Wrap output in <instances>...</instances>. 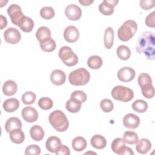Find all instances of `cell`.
Returning <instances> with one entry per match:
<instances>
[{
  "label": "cell",
  "mask_w": 155,
  "mask_h": 155,
  "mask_svg": "<svg viewBox=\"0 0 155 155\" xmlns=\"http://www.w3.org/2000/svg\"><path fill=\"white\" fill-rule=\"evenodd\" d=\"M155 38L154 33L144 31L139 36L136 47L139 54H143L147 59L154 60L155 58Z\"/></svg>",
  "instance_id": "1"
},
{
  "label": "cell",
  "mask_w": 155,
  "mask_h": 155,
  "mask_svg": "<svg viewBox=\"0 0 155 155\" xmlns=\"http://www.w3.org/2000/svg\"><path fill=\"white\" fill-rule=\"evenodd\" d=\"M48 120L51 126L59 132L66 131L69 127V121L67 116L61 110L51 112L49 115Z\"/></svg>",
  "instance_id": "2"
},
{
  "label": "cell",
  "mask_w": 155,
  "mask_h": 155,
  "mask_svg": "<svg viewBox=\"0 0 155 155\" xmlns=\"http://www.w3.org/2000/svg\"><path fill=\"white\" fill-rule=\"evenodd\" d=\"M137 30V23L133 20H127L119 28L117 36L122 41H128L134 36Z\"/></svg>",
  "instance_id": "3"
},
{
  "label": "cell",
  "mask_w": 155,
  "mask_h": 155,
  "mask_svg": "<svg viewBox=\"0 0 155 155\" xmlns=\"http://www.w3.org/2000/svg\"><path fill=\"white\" fill-rule=\"evenodd\" d=\"M90 79V73L84 68H79L72 71L69 76V82L75 86H82L87 84Z\"/></svg>",
  "instance_id": "4"
},
{
  "label": "cell",
  "mask_w": 155,
  "mask_h": 155,
  "mask_svg": "<svg viewBox=\"0 0 155 155\" xmlns=\"http://www.w3.org/2000/svg\"><path fill=\"white\" fill-rule=\"evenodd\" d=\"M111 94L114 99L124 102L130 101L134 97L133 91L131 88L123 85L114 87L111 90Z\"/></svg>",
  "instance_id": "5"
},
{
  "label": "cell",
  "mask_w": 155,
  "mask_h": 155,
  "mask_svg": "<svg viewBox=\"0 0 155 155\" xmlns=\"http://www.w3.org/2000/svg\"><path fill=\"white\" fill-rule=\"evenodd\" d=\"M58 55L62 62L68 67L74 66L78 62V56L73 52L70 47H62L59 51Z\"/></svg>",
  "instance_id": "6"
},
{
  "label": "cell",
  "mask_w": 155,
  "mask_h": 155,
  "mask_svg": "<svg viewBox=\"0 0 155 155\" xmlns=\"http://www.w3.org/2000/svg\"><path fill=\"white\" fill-rule=\"evenodd\" d=\"M7 13L11 19L12 22L19 27L22 24L25 18L21 7L15 4H13L8 7Z\"/></svg>",
  "instance_id": "7"
},
{
  "label": "cell",
  "mask_w": 155,
  "mask_h": 155,
  "mask_svg": "<svg viewBox=\"0 0 155 155\" xmlns=\"http://www.w3.org/2000/svg\"><path fill=\"white\" fill-rule=\"evenodd\" d=\"M4 38L7 42L11 44H16L20 41L21 35L17 28L9 27L4 31Z\"/></svg>",
  "instance_id": "8"
},
{
  "label": "cell",
  "mask_w": 155,
  "mask_h": 155,
  "mask_svg": "<svg viewBox=\"0 0 155 155\" xmlns=\"http://www.w3.org/2000/svg\"><path fill=\"white\" fill-rule=\"evenodd\" d=\"M65 15L71 21H78L82 16V10L76 4H70L65 9Z\"/></svg>",
  "instance_id": "9"
},
{
  "label": "cell",
  "mask_w": 155,
  "mask_h": 155,
  "mask_svg": "<svg viewBox=\"0 0 155 155\" xmlns=\"http://www.w3.org/2000/svg\"><path fill=\"white\" fill-rule=\"evenodd\" d=\"M136 73L134 69L129 67H124L117 72V78L123 82L131 81L135 77Z\"/></svg>",
  "instance_id": "10"
},
{
  "label": "cell",
  "mask_w": 155,
  "mask_h": 155,
  "mask_svg": "<svg viewBox=\"0 0 155 155\" xmlns=\"http://www.w3.org/2000/svg\"><path fill=\"white\" fill-rule=\"evenodd\" d=\"M64 38L69 43L75 42L79 38V31L74 25L68 26L64 31Z\"/></svg>",
  "instance_id": "11"
},
{
  "label": "cell",
  "mask_w": 155,
  "mask_h": 155,
  "mask_svg": "<svg viewBox=\"0 0 155 155\" xmlns=\"http://www.w3.org/2000/svg\"><path fill=\"white\" fill-rule=\"evenodd\" d=\"M124 125L129 129H136L140 124V118L133 113H128L123 118Z\"/></svg>",
  "instance_id": "12"
},
{
  "label": "cell",
  "mask_w": 155,
  "mask_h": 155,
  "mask_svg": "<svg viewBox=\"0 0 155 155\" xmlns=\"http://www.w3.org/2000/svg\"><path fill=\"white\" fill-rule=\"evenodd\" d=\"M22 117L23 119L28 123H33L38 119L37 110L31 107H26L22 110Z\"/></svg>",
  "instance_id": "13"
},
{
  "label": "cell",
  "mask_w": 155,
  "mask_h": 155,
  "mask_svg": "<svg viewBox=\"0 0 155 155\" xmlns=\"http://www.w3.org/2000/svg\"><path fill=\"white\" fill-rule=\"evenodd\" d=\"M51 82L56 85H61L64 84L66 81L65 73L61 70H54L50 74Z\"/></svg>",
  "instance_id": "14"
},
{
  "label": "cell",
  "mask_w": 155,
  "mask_h": 155,
  "mask_svg": "<svg viewBox=\"0 0 155 155\" xmlns=\"http://www.w3.org/2000/svg\"><path fill=\"white\" fill-rule=\"evenodd\" d=\"M62 145L61 139L56 136H51L48 137L45 142L47 150L52 153H56L61 145Z\"/></svg>",
  "instance_id": "15"
},
{
  "label": "cell",
  "mask_w": 155,
  "mask_h": 155,
  "mask_svg": "<svg viewBox=\"0 0 155 155\" xmlns=\"http://www.w3.org/2000/svg\"><path fill=\"white\" fill-rule=\"evenodd\" d=\"M18 90L16 83L12 80L5 81L2 86V92L7 96H12L15 95Z\"/></svg>",
  "instance_id": "16"
},
{
  "label": "cell",
  "mask_w": 155,
  "mask_h": 155,
  "mask_svg": "<svg viewBox=\"0 0 155 155\" xmlns=\"http://www.w3.org/2000/svg\"><path fill=\"white\" fill-rule=\"evenodd\" d=\"M136 143V150L142 154H147L151 148V143L148 139L142 138L139 140H138Z\"/></svg>",
  "instance_id": "17"
},
{
  "label": "cell",
  "mask_w": 155,
  "mask_h": 155,
  "mask_svg": "<svg viewBox=\"0 0 155 155\" xmlns=\"http://www.w3.org/2000/svg\"><path fill=\"white\" fill-rule=\"evenodd\" d=\"M10 138L16 144L22 143L25 139V135L21 128H16L9 132Z\"/></svg>",
  "instance_id": "18"
},
{
  "label": "cell",
  "mask_w": 155,
  "mask_h": 155,
  "mask_svg": "<svg viewBox=\"0 0 155 155\" xmlns=\"http://www.w3.org/2000/svg\"><path fill=\"white\" fill-rule=\"evenodd\" d=\"M2 107L5 111L7 113H12L18 109L19 107V102L16 98H10L4 102Z\"/></svg>",
  "instance_id": "19"
},
{
  "label": "cell",
  "mask_w": 155,
  "mask_h": 155,
  "mask_svg": "<svg viewBox=\"0 0 155 155\" xmlns=\"http://www.w3.org/2000/svg\"><path fill=\"white\" fill-rule=\"evenodd\" d=\"M91 145L93 147L97 150H102L107 145L105 138L101 134H95L92 136L90 140Z\"/></svg>",
  "instance_id": "20"
},
{
  "label": "cell",
  "mask_w": 155,
  "mask_h": 155,
  "mask_svg": "<svg viewBox=\"0 0 155 155\" xmlns=\"http://www.w3.org/2000/svg\"><path fill=\"white\" fill-rule=\"evenodd\" d=\"M30 134L33 140L35 141H41L44 137V131L39 125H35L30 129Z\"/></svg>",
  "instance_id": "21"
},
{
  "label": "cell",
  "mask_w": 155,
  "mask_h": 155,
  "mask_svg": "<svg viewBox=\"0 0 155 155\" xmlns=\"http://www.w3.org/2000/svg\"><path fill=\"white\" fill-rule=\"evenodd\" d=\"M114 33L113 28L110 27H107L105 30L104 37V45L106 48L110 49L113 47L114 42Z\"/></svg>",
  "instance_id": "22"
},
{
  "label": "cell",
  "mask_w": 155,
  "mask_h": 155,
  "mask_svg": "<svg viewBox=\"0 0 155 155\" xmlns=\"http://www.w3.org/2000/svg\"><path fill=\"white\" fill-rule=\"evenodd\" d=\"M82 102L74 98H70L65 104V108L68 111L71 113H76L79 111L81 108Z\"/></svg>",
  "instance_id": "23"
},
{
  "label": "cell",
  "mask_w": 155,
  "mask_h": 155,
  "mask_svg": "<svg viewBox=\"0 0 155 155\" xmlns=\"http://www.w3.org/2000/svg\"><path fill=\"white\" fill-rule=\"evenodd\" d=\"M22 126L20 119L16 117H12L7 119L5 124V129L7 132L9 133L12 130L16 128H21Z\"/></svg>",
  "instance_id": "24"
},
{
  "label": "cell",
  "mask_w": 155,
  "mask_h": 155,
  "mask_svg": "<svg viewBox=\"0 0 155 155\" xmlns=\"http://www.w3.org/2000/svg\"><path fill=\"white\" fill-rule=\"evenodd\" d=\"M114 6L109 2V0L103 1L99 5V12L104 15L110 16L114 12Z\"/></svg>",
  "instance_id": "25"
},
{
  "label": "cell",
  "mask_w": 155,
  "mask_h": 155,
  "mask_svg": "<svg viewBox=\"0 0 155 155\" xmlns=\"http://www.w3.org/2000/svg\"><path fill=\"white\" fill-rule=\"evenodd\" d=\"M87 143L85 138L81 136H78L74 138L71 142V146L76 151H82L87 147Z\"/></svg>",
  "instance_id": "26"
},
{
  "label": "cell",
  "mask_w": 155,
  "mask_h": 155,
  "mask_svg": "<svg viewBox=\"0 0 155 155\" xmlns=\"http://www.w3.org/2000/svg\"><path fill=\"white\" fill-rule=\"evenodd\" d=\"M36 37L39 42H43L51 37L50 30L45 26L40 27L36 31Z\"/></svg>",
  "instance_id": "27"
},
{
  "label": "cell",
  "mask_w": 155,
  "mask_h": 155,
  "mask_svg": "<svg viewBox=\"0 0 155 155\" xmlns=\"http://www.w3.org/2000/svg\"><path fill=\"white\" fill-rule=\"evenodd\" d=\"M103 64L102 59L97 55H93L89 57L87 60V65L89 68L97 70L100 68Z\"/></svg>",
  "instance_id": "28"
},
{
  "label": "cell",
  "mask_w": 155,
  "mask_h": 155,
  "mask_svg": "<svg viewBox=\"0 0 155 155\" xmlns=\"http://www.w3.org/2000/svg\"><path fill=\"white\" fill-rule=\"evenodd\" d=\"M116 54L119 59L123 61H126L131 56V50L128 47L125 45H121L117 47Z\"/></svg>",
  "instance_id": "29"
},
{
  "label": "cell",
  "mask_w": 155,
  "mask_h": 155,
  "mask_svg": "<svg viewBox=\"0 0 155 155\" xmlns=\"http://www.w3.org/2000/svg\"><path fill=\"white\" fill-rule=\"evenodd\" d=\"M39 45L41 50L45 52H51L54 51L56 47L54 40L51 37L47 40L40 42Z\"/></svg>",
  "instance_id": "30"
},
{
  "label": "cell",
  "mask_w": 155,
  "mask_h": 155,
  "mask_svg": "<svg viewBox=\"0 0 155 155\" xmlns=\"http://www.w3.org/2000/svg\"><path fill=\"white\" fill-rule=\"evenodd\" d=\"M123 139L125 143L130 145H134L137 142L139 137L137 134L136 132L133 131H127L124 133Z\"/></svg>",
  "instance_id": "31"
},
{
  "label": "cell",
  "mask_w": 155,
  "mask_h": 155,
  "mask_svg": "<svg viewBox=\"0 0 155 155\" xmlns=\"http://www.w3.org/2000/svg\"><path fill=\"white\" fill-rule=\"evenodd\" d=\"M131 107L134 111L138 113H143L147 111L148 108V104L143 100L137 99L132 104Z\"/></svg>",
  "instance_id": "32"
},
{
  "label": "cell",
  "mask_w": 155,
  "mask_h": 155,
  "mask_svg": "<svg viewBox=\"0 0 155 155\" xmlns=\"http://www.w3.org/2000/svg\"><path fill=\"white\" fill-rule=\"evenodd\" d=\"M125 143L122 138L117 137V138L114 139L113 140V142L111 143V145L112 151L114 153L120 155L122 148L125 146Z\"/></svg>",
  "instance_id": "33"
},
{
  "label": "cell",
  "mask_w": 155,
  "mask_h": 155,
  "mask_svg": "<svg viewBox=\"0 0 155 155\" xmlns=\"http://www.w3.org/2000/svg\"><path fill=\"white\" fill-rule=\"evenodd\" d=\"M141 88L142 95L147 99H151L154 96V88L152 84H147Z\"/></svg>",
  "instance_id": "34"
},
{
  "label": "cell",
  "mask_w": 155,
  "mask_h": 155,
  "mask_svg": "<svg viewBox=\"0 0 155 155\" xmlns=\"http://www.w3.org/2000/svg\"><path fill=\"white\" fill-rule=\"evenodd\" d=\"M33 27H34V22L33 19L31 18L25 16L24 22L19 27L21 30L24 32L29 33L33 30Z\"/></svg>",
  "instance_id": "35"
},
{
  "label": "cell",
  "mask_w": 155,
  "mask_h": 155,
  "mask_svg": "<svg viewBox=\"0 0 155 155\" xmlns=\"http://www.w3.org/2000/svg\"><path fill=\"white\" fill-rule=\"evenodd\" d=\"M54 10L51 7L45 6L42 7L40 10V15L44 19H51L54 16Z\"/></svg>",
  "instance_id": "36"
},
{
  "label": "cell",
  "mask_w": 155,
  "mask_h": 155,
  "mask_svg": "<svg viewBox=\"0 0 155 155\" xmlns=\"http://www.w3.org/2000/svg\"><path fill=\"white\" fill-rule=\"evenodd\" d=\"M38 106L44 110H48L52 108L53 102L51 99L47 97H43L39 99L38 102Z\"/></svg>",
  "instance_id": "37"
},
{
  "label": "cell",
  "mask_w": 155,
  "mask_h": 155,
  "mask_svg": "<svg viewBox=\"0 0 155 155\" xmlns=\"http://www.w3.org/2000/svg\"><path fill=\"white\" fill-rule=\"evenodd\" d=\"M36 96L32 91H26L22 96V101L25 105H31L36 101Z\"/></svg>",
  "instance_id": "38"
},
{
  "label": "cell",
  "mask_w": 155,
  "mask_h": 155,
  "mask_svg": "<svg viewBox=\"0 0 155 155\" xmlns=\"http://www.w3.org/2000/svg\"><path fill=\"white\" fill-rule=\"evenodd\" d=\"M100 107L102 110L105 113H110L114 108L113 102L108 99H104L101 101Z\"/></svg>",
  "instance_id": "39"
},
{
  "label": "cell",
  "mask_w": 155,
  "mask_h": 155,
  "mask_svg": "<svg viewBox=\"0 0 155 155\" xmlns=\"http://www.w3.org/2000/svg\"><path fill=\"white\" fill-rule=\"evenodd\" d=\"M137 82L140 87L147 84H152V79L151 76L145 73H142L139 75L137 78Z\"/></svg>",
  "instance_id": "40"
},
{
  "label": "cell",
  "mask_w": 155,
  "mask_h": 155,
  "mask_svg": "<svg viewBox=\"0 0 155 155\" xmlns=\"http://www.w3.org/2000/svg\"><path fill=\"white\" fill-rule=\"evenodd\" d=\"M41 152V148L35 144L30 145L26 147L25 150V154L26 155H38Z\"/></svg>",
  "instance_id": "41"
},
{
  "label": "cell",
  "mask_w": 155,
  "mask_h": 155,
  "mask_svg": "<svg viewBox=\"0 0 155 155\" xmlns=\"http://www.w3.org/2000/svg\"><path fill=\"white\" fill-rule=\"evenodd\" d=\"M71 98L76 99L83 103L85 102L87 100V94L83 91L76 90L71 94Z\"/></svg>",
  "instance_id": "42"
},
{
  "label": "cell",
  "mask_w": 155,
  "mask_h": 155,
  "mask_svg": "<svg viewBox=\"0 0 155 155\" xmlns=\"http://www.w3.org/2000/svg\"><path fill=\"white\" fill-rule=\"evenodd\" d=\"M140 6L145 10H148L154 7L155 1L154 0H142L139 2Z\"/></svg>",
  "instance_id": "43"
},
{
  "label": "cell",
  "mask_w": 155,
  "mask_h": 155,
  "mask_svg": "<svg viewBox=\"0 0 155 155\" xmlns=\"http://www.w3.org/2000/svg\"><path fill=\"white\" fill-rule=\"evenodd\" d=\"M145 24L151 28L155 27V16H154V11L150 13L145 18Z\"/></svg>",
  "instance_id": "44"
},
{
  "label": "cell",
  "mask_w": 155,
  "mask_h": 155,
  "mask_svg": "<svg viewBox=\"0 0 155 155\" xmlns=\"http://www.w3.org/2000/svg\"><path fill=\"white\" fill-rule=\"evenodd\" d=\"M56 155H70V150L68 147L65 145H61L58 150L56 152Z\"/></svg>",
  "instance_id": "45"
},
{
  "label": "cell",
  "mask_w": 155,
  "mask_h": 155,
  "mask_svg": "<svg viewBox=\"0 0 155 155\" xmlns=\"http://www.w3.org/2000/svg\"><path fill=\"white\" fill-rule=\"evenodd\" d=\"M124 154H128V155H133L134 154V152L133 151V150L131 148H130V147H127V146H125L121 152H120V155H124Z\"/></svg>",
  "instance_id": "46"
},
{
  "label": "cell",
  "mask_w": 155,
  "mask_h": 155,
  "mask_svg": "<svg viewBox=\"0 0 155 155\" xmlns=\"http://www.w3.org/2000/svg\"><path fill=\"white\" fill-rule=\"evenodd\" d=\"M1 30H2L4 28L6 27L7 25V18L3 15H1Z\"/></svg>",
  "instance_id": "47"
},
{
  "label": "cell",
  "mask_w": 155,
  "mask_h": 155,
  "mask_svg": "<svg viewBox=\"0 0 155 155\" xmlns=\"http://www.w3.org/2000/svg\"><path fill=\"white\" fill-rule=\"evenodd\" d=\"M79 2L82 4L84 6H88L91 4L93 2V1H87V0H82V1H79Z\"/></svg>",
  "instance_id": "48"
}]
</instances>
